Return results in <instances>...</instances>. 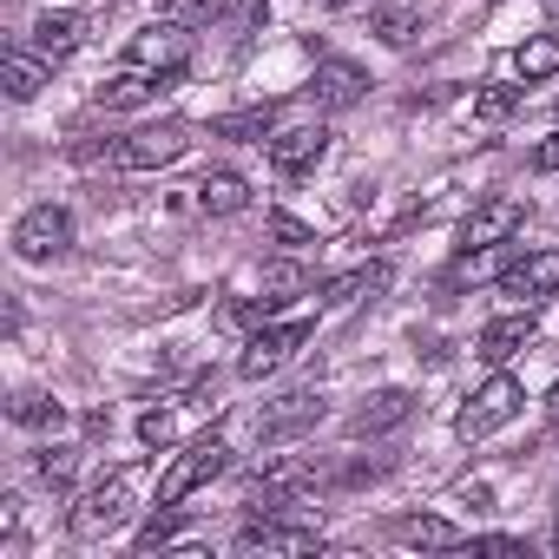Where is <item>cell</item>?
I'll return each mask as SVG.
<instances>
[{"label":"cell","instance_id":"cell-1","mask_svg":"<svg viewBox=\"0 0 559 559\" xmlns=\"http://www.w3.org/2000/svg\"><path fill=\"white\" fill-rule=\"evenodd\" d=\"M520 402H526V389H520L513 376H500V369H493V376H487V382H480V389L461 402V415H454V435H461V441H487L493 428H507V421L520 415Z\"/></svg>","mask_w":559,"mask_h":559},{"label":"cell","instance_id":"cell-2","mask_svg":"<svg viewBox=\"0 0 559 559\" xmlns=\"http://www.w3.org/2000/svg\"><path fill=\"white\" fill-rule=\"evenodd\" d=\"M230 467V448L217 441V435H198L171 467H165V480H158V507H178L185 493H198V487H211L217 474Z\"/></svg>","mask_w":559,"mask_h":559},{"label":"cell","instance_id":"cell-3","mask_svg":"<svg viewBox=\"0 0 559 559\" xmlns=\"http://www.w3.org/2000/svg\"><path fill=\"white\" fill-rule=\"evenodd\" d=\"M67 250H73V211L34 204V211L14 224V257H21V263H53V257H67Z\"/></svg>","mask_w":559,"mask_h":559},{"label":"cell","instance_id":"cell-4","mask_svg":"<svg viewBox=\"0 0 559 559\" xmlns=\"http://www.w3.org/2000/svg\"><path fill=\"white\" fill-rule=\"evenodd\" d=\"M126 513H132V474H106L99 487L80 493V507L67 513V526H73V539H99V533H112Z\"/></svg>","mask_w":559,"mask_h":559},{"label":"cell","instance_id":"cell-5","mask_svg":"<svg viewBox=\"0 0 559 559\" xmlns=\"http://www.w3.org/2000/svg\"><path fill=\"white\" fill-rule=\"evenodd\" d=\"M304 343H310V323H270V330H250V336H243V356H237V376H243V382H263V376L284 369Z\"/></svg>","mask_w":559,"mask_h":559},{"label":"cell","instance_id":"cell-6","mask_svg":"<svg viewBox=\"0 0 559 559\" xmlns=\"http://www.w3.org/2000/svg\"><path fill=\"white\" fill-rule=\"evenodd\" d=\"M310 480H317V461H310V454H270V461L243 480V493H250V507H257V500H263V507H284V500H297Z\"/></svg>","mask_w":559,"mask_h":559},{"label":"cell","instance_id":"cell-7","mask_svg":"<svg viewBox=\"0 0 559 559\" xmlns=\"http://www.w3.org/2000/svg\"><path fill=\"white\" fill-rule=\"evenodd\" d=\"M520 224H526V198H487V204H474V211H467V224H461V250L513 243V237H520Z\"/></svg>","mask_w":559,"mask_h":559},{"label":"cell","instance_id":"cell-8","mask_svg":"<svg viewBox=\"0 0 559 559\" xmlns=\"http://www.w3.org/2000/svg\"><path fill=\"white\" fill-rule=\"evenodd\" d=\"M330 126H290V132H276L270 139V165H276V178H304V171H317L323 158H330Z\"/></svg>","mask_w":559,"mask_h":559},{"label":"cell","instance_id":"cell-9","mask_svg":"<svg viewBox=\"0 0 559 559\" xmlns=\"http://www.w3.org/2000/svg\"><path fill=\"white\" fill-rule=\"evenodd\" d=\"M185 145H191V132H185V126H152V132L119 139V145H112V165H126V171H158V165L185 158Z\"/></svg>","mask_w":559,"mask_h":559},{"label":"cell","instance_id":"cell-10","mask_svg":"<svg viewBox=\"0 0 559 559\" xmlns=\"http://www.w3.org/2000/svg\"><path fill=\"white\" fill-rule=\"evenodd\" d=\"M533 343H539V317L520 304L513 317H493V323H480V336H474V356L500 369V362H513V356H520V349H533Z\"/></svg>","mask_w":559,"mask_h":559},{"label":"cell","instance_id":"cell-11","mask_svg":"<svg viewBox=\"0 0 559 559\" xmlns=\"http://www.w3.org/2000/svg\"><path fill=\"white\" fill-rule=\"evenodd\" d=\"M552 290H559V250H526L500 270V297H513V304H539Z\"/></svg>","mask_w":559,"mask_h":559},{"label":"cell","instance_id":"cell-12","mask_svg":"<svg viewBox=\"0 0 559 559\" xmlns=\"http://www.w3.org/2000/svg\"><path fill=\"white\" fill-rule=\"evenodd\" d=\"M185 34H191V27H171V21L152 27V34H139V40H132V67H158V80L178 86V80H185V60H191V40H185Z\"/></svg>","mask_w":559,"mask_h":559},{"label":"cell","instance_id":"cell-13","mask_svg":"<svg viewBox=\"0 0 559 559\" xmlns=\"http://www.w3.org/2000/svg\"><path fill=\"white\" fill-rule=\"evenodd\" d=\"M317 421H323V395L317 389H297V395H284L276 408L257 415V441H290V435H304Z\"/></svg>","mask_w":559,"mask_h":559},{"label":"cell","instance_id":"cell-14","mask_svg":"<svg viewBox=\"0 0 559 559\" xmlns=\"http://www.w3.org/2000/svg\"><path fill=\"white\" fill-rule=\"evenodd\" d=\"M310 93H317V106H323V112H349V106H362V93H369V73H362L356 60H317V80H310Z\"/></svg>","mask_w":559,"mask_h":559},{"label":"cell","instance_id":"cell-15","mask_svg":"<svg viewBox=\"0 0 559 559\" xmlns=\"http://www.w3.org/2000/svg\"><path fill=\"white\" fill-rule=\"evenodd\" d=\"M323 533L317 526H276V520H250L237 533V552H317Z\"/></svg>","mask_w":559,"mask_h":559},{"label":"cell","instance_id":"cell-16","mask_svg":"<svg viewBox=\"0 0 559 559\" xmlns=\"http://www.w3.org/2000/svg\"><path fill=\"white\" fill-rule=\"evenodd\" d=\"M415 415V395L408 389H376L356 415H349V435H389V428H402Z\"/></svg>","mask_w":559,"mask_h":559},{"label":"cell","instance_id":"cell-17","mask_svg":"<svg viewBox=\"0 0 559 559\" xmlns=\"http://www.w3.org/2000/svg\"><path fill=\"white\" fill-rule=\"evenodd\" d=\"M158 93H165V80H152V73L132 67V73H112V80L93 93V106H99V112H139V106H152Z\"/></svg>","mask_w":559,"mask_h":559},{"label":"cell","instance_id":"cell-18","mask_svg":"<svg viewBox=\"0 0 559 559\" xmlns=\"http://www.w3.org/2000/svg\"><path fill=\"white\" fill-rule=\"evenodd\" d=\"M80 40H86V21H80V14H53V8H47V14L34 21V53H47L53 67H60L67 53H80Z\"/></svg>","mask_w":559,"mask_h":559},{"label":"cell","instance_id":"cell-19","mask_svg":"<svg viewBox=\"0 0 559 559\" xmlns=\"http://www.w3.org/2000/svg\"><path fill=\"white\" fill-rule=\"evenodd\" d=\"M191 191H198V211H211V217H237V211L250 204V185H243L237 171H224V165H217V171H204Z\"/></svg>","mask_w":559,"mask_h":559},{"label":"cell","instance_id":"cell-20","mask_svg":"<svg viewBox=\"0 0 559 559\" xmlns=\"http://www.w3.org/2000/svg\"><path fill=\"white\" fill-rule=\"evenodd\" d=\"M382 290H389V263H362V270H349V276H330V284H323V304H330V310H349V304L382 297Z\"/></svg>","mask_w":559,"mask_h":559},{"label":"cell","instance_id":"cell-21","mask_svg":"<svg viewBox=\"0 0 559 559\" xmlns=\"http://www.w3.org/2000/svg\"><path fill=\"white\" fill-rule=\"evenodd\" d=\"M211 132H217V139H230V145H263V139H276V106L224 112V119H211Z\"/></svg>","mask_w":559,"mask_h":559},{"label":"cell","instance_id":"cell-22","mask_svg":"<svg viewBox=\"0 0 559 559\" xmlns=\"http://www.w3.org/2000/svg\"><path fill=\"white\" fill-rule=\"evenodd\" d=\"M395 539L402 546H428V552H441V546H474L454 520H435V513H415V520H402L395 526Z\"/></svg>","mask_w":559,"mask_h":559},{"label":"cell","instance_id":"cell-23","mask_svg":"<svg viewBox=\"0 0 559 559\" xmlns=\"http://www.w3.org/2000/svg\"><path fill=\"white\" fill-rule=\"evenodd\" d=\"M47 67H53L47 53H27V47L14 40V47H8V93H14V99H34V93L47 86Z\"/></svg>","mask_w":559,"mask_h":559},{"label":"cell","instance_id":"cell-24","mask_svg":"<svg viewBox=\"0 0 559 559\" xmlns=\"http://www.w3.org/2000/svg\"><path fill=\"white\" fill-rule=\"evenodd\" d=\"M513 67H520V80H526V86H533V80H552V73H559V34L526 40V47L513 53Z\"/></svg>","mask_w":559,"mask_h":559},{"label":"cell","instance_id":"cell-25","mask_svg":"<svg viewBox=\"0 0 559 559\" xmlns=\"http://www.w3.org/2000/svg\"><path fill=\"white\" fill-rule=\"evenodd\" d=\"M263 290L290 304L297 290H317V276H310V263H290V257H276V263H263Z\"/></svg>","mask_w":559,"mask_h":559},{"label":"cell","instance_id":"cell-26","mask_svg":"<svg viewBox=\"0 0 559 559\" xmlns=\"http://www.w3.org/2000/svg\"><path fill=\"white\" fill-rule=\"evenodd\" d=\"M369 27H376V40H382V47H408V40L421 34V14H415V8H376V14H369Z\"/></svg>","mask_w":559,"mask_h":559},{"label":"cell","instance_id":"cell-27","mask_svg":"<svg viewBox=\"0 0 559 559\" xmlns=\"http://www.w3.org/2000/svg\"><path fill=\"white\" fill-rule=\"evenodd\" d=\"M224 14V0H158V21L171 27H211Z\"/></svg>","mask_w":559,"mask_h":559},{"label":"cell","instance_id":"cell-28","mask_svg":"<svg viewBox=\"0 0 559 559\" xmlns=\"http://www.w3.org/2000/svg\"><path fill=\"white\" fill-rule=\"evenodd\" d=\"M21 428H60L67 421V408L53 402V395H14V408H8Z\"/></svg>","mask_w":559,"mask_h":559},{"label":"cell","instance_id":"cell-29","mask_svg":"<svg viewBox=\"0 0 559 559\" xmlns=\"http://www.w3.org/2000/svg\"><path fill=\"white\" fill-rule=\"evenodd\" d=\"M513 112H520V86H480L474 93V119L493 126V119H513Z\"/></svg>","mask_w":559,"mask_h":559},{"label":"cell","instance_id":"cell-30","mask_svg":"<svg viewBox=\"0 0 559 559\" xmlns=\"http://www.w3.org/2000/svg\"><path fill=\"white\" fill-rule=\"evenodd\" d=\"M34 467H40V480H47L53 493H67V487H73L80 454H73V448H40V461H34Z\"/></svg>","mask_w":559,"mask_h":559},{"label":"cell","instance_id":"cell-31","mask_svg":"<svg viewBox=\"0 0 559 559\" xmlns=\"http://www.w3.org/2000/svg\"><path fill=\"white\" fill-rule=\"evenodd\" d=\"M139 441H145L152 454H165V448H171V408H145V415H139Z\"/></svg>","mask_w":559,"mask_h":559},{"label":"cell","instance_id":"cell-32","mask_svg":"<svg viewBox=\"0 0 559 559\" xmlns=\"http://www.w3.org/2000/svg\"><path fill=\"white\" fill-rule=\"evenodd\" d=\"M178 526H185L178 513H158V520H145V526H139V539H132V546H139V552H158V546H171V539H178Z\"/></svg>","mask_w":559,"mask_h":559},{"label":"cell","instance_id":"cell-33","mask_svg":"<svg viewBox=\"0 0 559 559\" xmlns=\"http://www.w3.org/2000/svg\"><path fill=\"white\" fill-rule=\"evenodd\" d=\"M270 237H276V243H317V230L297 224L290 211H270Z\"/></svg>","mask_w":559,"mask_h":559},{"label":"cell","instance_id":"cell-34","mask_svg":"<svg viewBox=\"0 0 559 559\" xmlns=\"http://www.w3.org/2000/svg\"><path fill=\"white\" fill-rule=\"evenodd\" d=\"M533 171H559V132L533 145Z\"/></svg>","mask_w":559,"mask_h":559},{"label":"cell","instance_id":"cell-35","mask_svg":"<svg viewBox=\"0 0 559 559\" xmlns=\"http://www.w3.org/2000/svg\"><path fill=\"white\" fill-rule=\"evenodd\" d=\"M546 421H559V382H552V395H546Z\"/></svg>","mask_w":559,"mask_h":559},{"label":"cell","instance_id":"cell-36","mask_svg":"<svg viewBox=\"0 0 559 559\" xmlns=\"http://www.w3.org/2000/svg\"><path fill=\"white\" fill-rule=\"evenodd\" d=\"M317 8H349V0H317Z\"/></svg>","mask_w":559,"mask_h":559},{"label":"cell","instance_id":"cell-37","mask_svg":"<svg viewBox=\"0 0 559 559\" xmlns=\"http://www.w3.org/2000/svg\"><path fill=\"white\" fill-rule=\"evenodd\" d=\"M546 14H552V21H559V0H546Z\"/></svg>","mask_w":559,"mask_h":559},{"label":"cell","instance_id":"cell-38","mask_svg":"<svg viewBox=\"0 0 559 559\" xmlns=\"http://www.w3.org/2000/svg\"><path fill=\"white\" fill-rule=\"evenodd\" d=\"M552 552H559V526H552Z\"/></svg>","mask_w":559,"mask_h":559}]
</instances>
